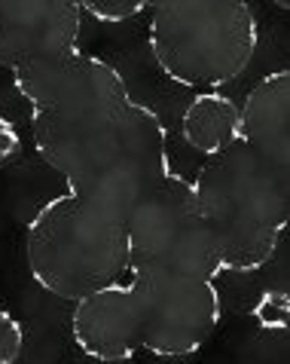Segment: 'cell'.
Wrapping results in <instances>:
<instances>
[{"label":"cell","instance_id":"obj_1","mask_svg":"<svg viewBox=\"0 0 290 364\" xmlns=\"http://www.w3.org/2000/svg\"><path fill=\"white\" fill-rule=\"evenodd\" d=\"M31 138L40 159L65 178L67 193L123 220L172 171L162 117L135 98L79 123L31 117Z\"/></svg>","mask_w":290,"mask_h":364},{"label":"cell","instance_id":"obj_2","mask_svg":"<svg viewBox=\"0 0 290 364\" xmlns=\"http://www.w3.org/2000/svg\"><path fill=\"white\" fill-rule=\"evenodd\" d=\"M193 187L214 232L223 272L247 276L272 264L290 218L287 175L238 138L208 156Z\"/></svg>","mask_w":290,"mask_h":364},{"label":"cell","instance_id":"obj_3","mask_svg":"<svg viewBox=\"0 0 290 364\" xmlns=\"http://www.w3.org/2000/svg\"><path fill=\"white\" fill-rule=\"evenodd\" d=\"M25 260L40 288L74 303L128 276L126 220L74 193L52 196L28 224Z\"/></svg>","mask_w":290,"mask_h":364},{"label":"cell","instance_id":"obj_4","mask_svg":"<svg viewBox=\"0 0 290 364\" xmlns=\"http://www.w3.org/2000/svg\"><path fill=\"white\" fill-rule=\"evenodd\" d=\"M147 43L172 83L220 89L254 62L260 25L247 0H172L150 13Z\"/></svg>","mask_w":290,"mask_h":364},{"label":"cell","instance_id":"obj_5","mask_svg":"<svg viewBox=\"0 0 290 364\" xmlns=\"http://www.w3.org/2000/svg\"><path fill=\"white\" fill-rule=\"evenodd\" d=\"M128 276H223L214 232L193 181L172 168L159 187L126 215Z\"/></svg>","mask_w":290,"mask_h":364},{"label":"cell","instance_id":"obj_6","mask_svg":"<svg viewBox=\"0 0 290 364\" xmlns=\"http://www.w3.org/2000/svg\"><path fill=\"white\" fill-rule=\"evenodd\" d=\"M13 83L31 107V117L49 123L92 119L123 107L132 98L123 74L113 65L79 49L16 68Z\"/></svg>","mask_w":290,"mask_h":364},{"label":"cell","instance_id":"obj_7","mask_svg":"<svg viewBox=\"0 0 290 364\" xmlns=\"http://www.w3.org/2000/svg\"><path fill=\"white\" fill-rule=\"evenodd\" d=\"M141 306V349L159 358L196 355L223 321V297L211 279L132 276Z\"/></svg>","mask_w":290,"mask_h":364},{"label":"cell","instance_id":"obj_8","mask_svg":"<svg viewBox=\"0 0 290 364\" xmlns=\"http://www.w3.org/2000/svg\"><path fill=\"white\" fill-rule=\"evenodd\" d=\"M79 37L77 0H0V68L9 74L37 58L77 53Z\"/></svg>","mask_w":290,"mask_h":364},{"label":"cell","instance_id":"obj_9","mask_svg":"<svg viewBox=\"0 0 290 364\" xmlns=\"http://www.w3.org/2000/svg\"><path fill=\"white\" fill-rule=\"evenodd\" d=\"M71 337L95 361H128L141 349V306L135 282H110L74 300Z\"/></svg>","mask_w":290,"mask_h":364},{"label":"cell","instance_id":"obj_10","mask_svg":"<svg viewBox=\"0 0 290 364\" xmlns=\"http://www.w3.org/2000/svg\"><path fill=\"white\" fill-rule=\"evenodd\" d=\"M238 138L290 178V70H275L247 89L238 107Z\"/></svg>","mask_w":290,"mask_h":364},{"label":"cell","instance_id":"obj_11","mask_svg":"<svg viewBox=\"0 0 290 364\" xmlns=\"http://www.w3.org/2000/svg\"><path fill=\"white\" fill-rule=\"evenodd\" d=\"M186 147L202 156H214L238 141V105L217 89H199L181 117Z\"/></svg>","mask_w":290,"mask_h":364},{"label":"cell","instance_id":"obj_12","mask_svg":"<svg viewBox=\"0 0 290 364\" xmlns=\"http://www.w3.org/2000/svg\"><path fill=\"white\" fill-rule=\"evenodd\" d=\"M77 4L86 16H92L95 22L119 25V22H128V18H138L144 13H153V9L172 4V0H77Z\"/></svg>","mask_w":290,"mask_h":364},{"label":"cell","instance_id":"obj_13","mask_svg":"<svg viewBox=\"0 0 290 364\" xmlns=\"http://www.w3.org/2000/svg\"><path fill=\"white\" fill-rule=\"evenodd\" d=\"M25 328L9 309H0V364H13L22 355Z\"/></svg>","mask_w":290,"mask_h":364},{"label":"cell","instance_id":"obj_14","mask_svg":"<svg viewBox=\"0 0 290 364\" xmlns=\"http://www.w3.org/2000/svg\"><path fill=\"white\" fill-rule=\"evenodd\" d=\"M18 154H22V135L6 117H0V166H9Z\"/></svg>","mask_w":290,"mask_h":364},{"label":"cell","instance_id":"obj_15","mask_svg":"<svg viewBox=\"0 0 290 364\" xmlns=\"http://www.w3.org/2000/svg\"><path fill=\"white\" fill-rule=\"evenodd\" d=\"M272 6H278V9H290V0H272Z\"/></svg>","mask_w":290,"mask_h":364}]
</instances>
